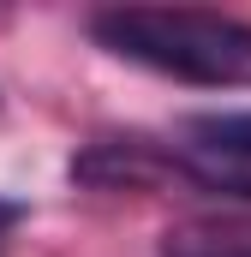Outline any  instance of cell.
<instances>
[{
	"label": "cell",
	"instance_id": "1",
	"mask_svg": "<svg viewBox=\"0 0 251 257\" xmlns=\"http://www.w3.org/2000/svg\"><path fill=\"white\" fill-rule=\"evenodd\" d=\"M96 42L120 60L203 90H251V24L197 6H114L90 18Z\"/></svg>",
	"mask_w": 251,
	"mask_h": 257
},
{
	"label": "cell",
	"instance_id": "2",
	"mask_svg": "<svg viewBox=\"0 0 251 257\" xmlns=\"http://www.w3.org/2000/svg\"><path fill=\"white\" fill-rule=\"evenodd\" d=\"M180 174L197 180L203 192H233L251 197V114H215V120H191L186 144L174 150Z\"/></svg>",
	"mask_w": 251,
	"mask_h": 257
},
{
	"label": "cell",
	"instance_id": "3",
	"mask_svg": "<svg viewBox=\"0 0 251 257\" xmlns=\"http://www.w3.org/2000/svg\"><path fill=\"white\" fill-rule=\"evenodd\" d=\"M168 174H180V162L144 138H108V144H90L84 156H72V180H84V186H132L138 192V186H162Z\"/></svg>",
	"mask_w": 251,
	"mask_h": 257
},
{
	"label": "cell",
	"instance_id": "4",
	"mask_svg": "<svg viewBox=\"0 0 251 257\" xmlns=\"http://www.w3.org/2000/svg\"><path fill=\"white\" fill-rule=\"evenodd\" d=\"M162 257H251V221H186L162 239Z\"/></svg>",
	"mask_w": 251,
	"mask_h": 257
}]
</instances>
